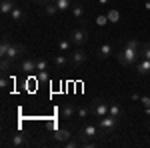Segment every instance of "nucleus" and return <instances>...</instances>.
I'll list each match as a JSON object with an SVG mask.
<instances>
[{
	"label": "nucleus",
	"mask_w": 150,
	"mask_h": 148,
	"mask_svg": "<svg viewBox=\"0 0 150 148\" xmlns=\"http://www.w3.org/2000/svg\"><path fill=\"white\" fill-rule=\"evenodd\" d=\"M96 136H102V134H100V128H98V124H84V126L80 128V132H78V138L82 140V146H84V142L94 140Z\"/></svg>",
	"instance_id": "3"
},
{
	"label": "nucleus",
	"mask_w": 150,
	"mask_h": 148,
	"mask_svg": "<svg viewBox=\"0 0 150 148\" xmlns=\"http://www.w3.org/2000/svg\"><path fill=\"white\" fill-rule=\"evenodd\" d=\"M144 114H146V116H150V106H148V108H144Z\"/></svg>",
	"instance_id": "34"
},
{
	"label": "nucleus",
	"mask_w": 150,
	"mask_h": 148,
	"mask_svg": "<svg viewBox=\"0 0 150 148\" xmlns=\"http://www.w3.org/2000/svg\"><path fill=\"white\" fill-rule=\"evenodd\" d=\"M138 100H140V104H142L144 108H148V106H150V96H140Z\"/></svg>",
	"instance_id": "30"
},
{
	"label": "nucleus",
	"mask_w": 150,
	"mask_h": 148,
	"mask_svg": "<svg viewBox=\"0 0 150 148\" xmlns=\"http://www.w3.org/2000/svg\"><path fill=\"white\" fill-rule=\"evenodd\" d=\"M8 84H10V80L6 78V74H2V78H0V88L6 92V90H8Z\"/></svg>",
	"instance_id": "29"
},
{
	"label": "nucleus",
	"mask_w": 150,
	"mask_h": 148,
	"mask_svg": "<svg viewBox=\"0 0 150 148\" xmlns=\"http://www.w3.org/2000/svg\"><path fill=\"white\" fill-rule=\"evenodd\" d=\"M70 138H72V134H70V130H66V128H58L56 132H54V140L60 142V144H66Z\"/></svg>",
	"instance_id": "13"
},
{
	"label": "nucleus",
	"mask_w": 150,
	"mask_h": 148,
	"mask_svg": "<svg viewBox=\"0 0 150 148\" xmlns=\"http://www.w3.org/2000/svg\"><path fill=\"white\" fill-rule=\"evenodd\" d=\"M68 56H70V66H76V68H78V66H82V64L86 62L88 54H86L82 48H74V50L70 52Z\"/></svg>",
	"instance_id": "8"
},
{
	"label": "nucleus",
	"mask_w": 150,
	"mask_h": 148,
	"mask_svg": "<svg viewBox=\"0 0 150 148\" xmlns=\"http://www.w3.org/2000/svg\"><path fill=\"white\" fill-rule=\"evenodd\" d=\"M144 8H146V10H150V0H146V2H144Z\"/></svg>",
	"instance_id": "32"
},
{
	"label": "nucleus",
	"mask_w": 150,
	"mask_h": 148,
	"mask_svg": "<svg viewBox=\"0 0 150 148\" xmlns=\"http://www.w3.org/2000/svg\"><path fill=\"white\" fill-rule=\"evenodd\" d=\"M74 48H76V46L72 44V40H70V38H60V40H58V50H60V52H64V54H70Z\"/></svg>",
	"instance_id": "15"
},
{
	"label": "nucleus",
	"mask_w": 150,
	"mask_h": 148,
	"mask_svg": "<svg viewBox=\"0 0 150 148\" xmlns=\"http://www.w3.org/2000/svg\"><path fill=\"white\" fill-rule=\"evenodd\" d=\"M108 2H110V0H98V4H100V6H106Z\"/></svg>",
	"instance_id": "31"
},
{
	"label": "nucleus",
	"mask_w": 150,
	"mask_h": 148,
	"mask_svg": "<svg viewBox=\"0 0 150 148\" xmlns=\"http://www.w3.org/2000/svg\"><path fill=\"white\" fill-rule=\"evenodd\" d=\"M112 52H114V48L110 44H102L96 50V58H98V60H106L108 56H112Z\"/></svg>",
	"instance_id": "16"
},
{
	"label": "nucleus",
	"mask_w": 150,
	"mask_h": 148,
	"mask_svg": "<svg viewBox=\"0 0 150 148\" xmlns=\"http://www.w3.org/2000/svg\"><path fill=\"white\" fill-rule=\"evenodd\" d=\"M140 52H142V58H148L150 60V42H144L140 46Z\"/></svg>",
	"instance_id": "26"
},
{
	"label": "nucleus",
	"mask_w": 150,
	"mask_h": 148,
	"mask_svg": "<svg viewBox=\"0 0 150 148\" xmlns=\"http://www.w3.org/2000/svg\"><path fill=\"white\" fill-rule=\"evenodd\" d=\"M70 14H72L76 20H84V16H86V8H84V4H82V2H78V4H72Z\"/></svg>",
	"instance_id": "12"
},
{
	"label": "nucleus",
	"mask_w": 150,
	"mask_h": 148,
	"mask_svg": "<svg viewBox=\"0 0 150 148\" xmlns=\"http://www.w3.org/2000/svg\"><path fill=\"white\" fill-rule=\"evenodd\" d=\"M106 16H108V22H112V24H116L118 20H120V12L116 10V8L108 10V14H106Z\"/></svg>",
	"instance_id": "25"
},
{
	"label": "nucleus",
	"mask_w": 150,
	"mask_h": 148,
	"mask_svg": "<svg viewBox=\"0 0 150 148\" xmlns=\"http://www.w3.org/2000/svg\"><path fill=\"white\" fill-rule=\"evenodd\" d=\"M24 54H26V48H24L22 44H18V42H12L4 58H8V60H10L12 64H16V62H20V60H22V56H24Z\"/></svg>",
	"instance_id": "5"
},
{
	"label": "nucleus",
	"mask_w": 150,
	"mask_h": 148,
	"mask_svg": "<svg viewBox=\"0 0 150 148\" xmlns=\"http://www.w3.org/2000/svg\"><path fill=\"white\" fill-rule=\"evenodd\" d=\"M96 124H98V128H100V134H102L104 138H108L118 130L120 118H116V116H112V114H106V116H102V118L96 120Z\"/></svg>",
	"instance_id": "2"
},
{
	"label": "nucleus",
	"mask_w": 150,
	"mask_h": 148,
	"mask_svg": "<svg viewBox=\"0 0 150 148\" xmlns=\"http://www.w3.org/2000/svg\"><path fill=\"white\" fill-rule=\"evenodd\" d=\"M76 110H78V106L66 102L64 106H62L60 114H62V118H64V120H74V118H76Z\"/></svg>",
	"instance_id": "11"
},
{
	"label": "nucleus",
	"mask_w": 150,
	"mask_h": 148,
	"mask_svg": "<svg viewBox=\"0 0 150 148\" xmlns=\"http://www.w3.org/2000/svg\"><path fill=\"white\" fill-rule=\"evenodd\" d=\"M106 24H108V16H106V14L96 16V26H100V28H102V26H106Z\"/></svg>",
	"instance_id": "28"
},
{
	"label": "nucleus",
	"mask_w": 150,
	"mask_h": 148,
	"mask_svg": "<svg viewBox=\"0 0 150 148\" xmlns=\"http://www.w3.org/2000/svg\"><path fill=\"white\" fill-rule=\"evenodd\" d=\"M58 6V12H66L72 8V0H54Z\"/></svg>",
	"instance_id": "24"
},
{
	"label": "nucleus",
	"mask_w": 150,
	"mask_h": 148,
	"mask_svg": "<svg viewBox=\"0 0 150 148\" xmlns=\"http://www.w3.org/2000/svg\"><path fill=\"white\" fill-rule=\"evenodd\" d=\"M10 38L4 34V38H2V44H0V58H4L6 56V52H8V48H10Z\"/></svg>",
	"instance_id": "23"
},
{
	"label": "nucleus",
	"mask_w": 150,
	"mask_h": 148,
	"mask_svg": "<svg viewBox=\"0 0 150 148\" xmlns=\"http://www.w3.org/2000/svg\"><path fill=\"white\" fill-rule=\"evenodd\" d=\"M14 6H16L14 0H2V2H0V12H2V16H10V12L14 10Z\"/></svg>",
	"instance_id": "18"
},
{
	"label": "nucleus",
	"mask_w": 150,
	"mask_h": 148,
	"mask_svg": "<svg viewBox=\"0 0 150 148\" xmlns=\"http://www.w3.org/2000/svg\"><path fill=\"white\" fill-rule=\"evenodd\" d=\"M108 104L110 102H106V100H102V98H94L92 100V118H102V116H106L108 114Z\"/></svg>",
	"instance_id": "7"
},
{
	"label": "nucleus",
	"mask_w": 150,
	"mask_h": 148,
	"mask_svg": "<svg viewBox=\"0 0 150 148\" xmlns=\"http://www.w3.org/2000/svg\"><path fill=\"white\" fill-rule=\"evenodd\" d=\"M108 114H112V116H116V118H122V106L118 102H110L108 104Z\"/></svg>",
	"instance_id": "20"
},
{
	"label": "nucleus",
	"mask_w": 150,
	"mask_h": 148,
	"mask_svg": "<svg viewBox=\"0 0 150 148\" xmlns=\"http://www.w3.org/2000/svg\"><path fill=\"white\" fill-rule=\"evenodd\" d=\"M92 116V108L90 106H78V110H76V120H86V118H90Z\"/></svg>",
	"instance_id": "19"
},
{
	"label": "nucleus",
	"mask_w": 150,
	"mask_h": 148,
	"mask_svg": "<svg viewBox=\"0 0 150 148\" xmlns=\"http://www.w3.org/2000/svg\"><path fill=\"white\" fill-rule=\"evenodd\" d=\"M42 10H44V14H48V16H54L58 12V6H56V2L52 0V2H46V4L42 6Z\"/></svg>",
	"instance_id": "21"
},
{
	"label": "nucleus",
	"mask_w": 150,
	"mask_h": 148,
	"mask_svg": "<svg viewBox=\"0 0 150 148\" xmlns=\"http://www.w3.org/2000/svg\"><path fill=\"white\" fill-rule=\"evenodd\" d=\"M16 68L20 70L22 74H30V72H36V58L32 56H24L20 62H18V66Z\"/></svg>",
	"instance_id": "9"
},
{
	"label": "nucleus",
	"mask_w": 150,
	"mask_h": 148,
	"mask_svg": "<svg viewBox=\"0 0 150 148\" xmlns=\"http://www.w3.org/2000/svg\"><path fill=\"white\" fill-rule=\"evenodd\" d=\"M10 18H12L14 24H20V22H24V18H26V12H24L20 6H14V10L10 12Z\"/></svg>",
	"instance_id": "17"
},
{
	"label": "nucleus",
	"mask_w": 150,
	"mask_h": 148,
	"mask_svg": "<svg viewBox=\"0 0 150 148\" xmlns=\"http://www.w3.org/2000/svg\"><path fill=\"white\" fill-rule=\"evenodd\" d=\"M36 76L40 82H48L50 80V70H42V72H36Z\"/></svg>",
	"instance_id": "27"
},
{
	"label": "nucleus",
	"mask_w": 150,
	"mask_h": 148,
	"mask_svg": "<svg viewBox=\"0 0 150 148\" xmlns=\"http://www.w3.org/2000/svg\"><path fill=\"white\" fill-rule=\"evenodd\" d=\"M32 2H34V4H40V6L44 4V0H32Z\"/></svg>",
	"instance_id": "33"
},
{
	"label": "nucleus",
	"mask_w": 150,
	"mask_h": 148,
	"mask_svg": "<svg viewBox=\"0 0 150 148\" xmlns=\"http://www.w3.org/2000/svg\"><path fill=\"white\" fill-rule=\"evenodd\" d=\"M116 58H118V62L122 66H136V62L142 58L140 42L136 38H128L126 42H124V46H122V50L116 54Z\"/></svg>",
	"instance_id": "1"
},
{
	"label": "nucleus",
	"mask_w": 150,
	"mask_h": 148,
	"mask_svg": "<svg viewBox=\"0 0 150 148\" xmlns=\"http://www.w3.org/2000/svg\"><path fill=\"white\" fill-rule=\"evenodd\" d=\"M148 128H150V120H148Z\"/></svg>",
	"instance_id": "36"
},
{
	"label": "nucleus",
	"mask_w": 150,
	"mask_h": 148,
	"mask_svg": "<svg viewBox=\"0 0 150 148\" xmlns=\"http://www.w3.org/2000/svg\"><path fill=\"white\" fill-rule=\"evenodd\" d=\"M30 142H32V140H30L28 134H24V132H12L6 144L12 146V148H24V146H28Z\"/></svg>",
	"instance_id": "6"
},
{
	"label": "nucleus",
	"mask_w": 150,
	"mask_h": 148,
	"mask_svg": "<svg viewBox=\"0 0 150 148\" xmlns=\"http://www.w3.org/2000/svg\"><path fill=\"white\" fill-rule=\"evenodd\" d=\"M80 2H88V0H80Z\"/></svg>",
	"instance_id": "35"
},
{
	"label": "nucleus",
	"mask_w": 150,
	"mask_h": 148,
	"mask_svg": "<svg viewBox=\"0 0 150 148\" xmlns=\"http://www.w3.org/2000/svg\"><path fill=\"white\" fill-rule=\"evenodd\" d=\"M68 38L72 40V44L76 46V48H82V46L88 42V30L86 28H74V30H70V34H68Z\"/></svg>",
	"instance_id": "4"
},
{
	"label": "nucleus",
	"mask_w": 150,
	"mask_h": 148,
	"mask_svg": "<svg viewBox=\"0 0 150 148\" xmlns=\"http://www.w3.org/2000/svg\"><path fill=\"white\" fill-rule=\"evenodd\" d=\"M42 70H50V62L46 58H36V72H42Z\"/></svg>",
	"instance_id": "22"
},
{
	"label": "nucleus",
	"mask_w": 150,
	"mask_h": 148,
	"mask_svg": "<svg viewBox=\"0 0 150 148\" xmlns=\"http://www.w3.org/2000/svg\"><path fill=\"white\" fill-rule=\"evenodd\" d=\"M136 72L138 74H142V76H146V74H150V60L148 58H140L138 62H136Z\"/></svg>",
	"instance_id": "14"
},
{
	"label": "nucleus",
	"mask_w": 150,
	"mask_h": 148,
	"mask_svg": "<svg viewBox=\"0 0 150 148\" xmlns=\"http://www.w3.org/2000/svg\"><path fill=\"white\" fill-rule=\"evenodd\" d=\"M52 66H54V70H64L66 66H70V56L64 54V52L54 54V58H52Z\"/></svg>",
	"instance_id": "10"
}]
</instances>
